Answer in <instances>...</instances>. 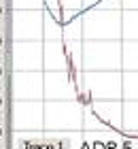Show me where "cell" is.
I'll return each mask as SVG.
<instances>
[{
  "label": "cell",
  "instance_id": "obj_1",
  "mask_svg": "<svg viewBox=\"0 0 138 149\" xmlns=\"http://www.w3.org/2000/svg\"><path fill=\"white\" fill-rule=\"evenodd\" d=\"M19 149H68L64 141H24Z\"/></svg>",
  "mask_w": 138,
  "mask_h": 149
}]
</instances>
